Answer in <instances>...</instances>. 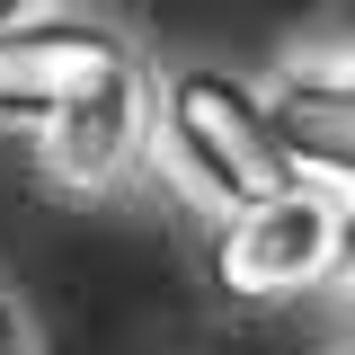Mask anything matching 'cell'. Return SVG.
<instances>
[{
	"label": "cell",
	"mask_w": 355,
	"mask_h": 355,
	"mask_svg": "<svg viewBox=\"0 0 355 355\" xmlns=\"http://www.w3.org/2000/svg\"><path fill=\"white\" fill-rule=\"evenodd\" d=\"M169 142L187 151V169L214 196H231L240 214L266 205V196H284V178H293L275 160L266 125H258V98L240 80H222V71H178L169 80Z\"/></svg>",
	"instance_id": "1"
},
{
	"label": "cell",
	"mask_w": 355,
	"mask_h": 355,
	"mask_svg": "<svg viewBox=\"0 0 355 355\" xmlns=\"http://www.w3.org/2000/svg\"><path fill=\"white\" fill-rule=\"evenodd\" d=\"M125 71V44L80 18H18L0 27V116H62L71 98Z\"/></svg>",
	"instance_id": "2"
},
{
	"label": "cell",
	"mask_w": 355,
	"mask_h": 355,
	"mask_svg": "<svg viewBox=\"0 0 355 355\" xmlns=\"http://www.w3.org/2000/svg\"><path fill=\"white\" fill-rule=\"evenodd\" d=\"M338 249V214L320 205V196H266L249 214L231 222V240H222V284L231 293H293L320 275V258Z\"/></svg>",
	"instance_id": "3"
},
{
	"label": "cell",
	"mask_w": 355,
	"mask_h": 355,
	"mask_svg": "<svg viewBox=\"0 0 355 355\" xmlns=\"http://www.w3.org/2000/svg\"><path fill=\"white\" fill-rule=\"evenodd\" d=\"M266 142H275V160L293 169H320V178H347L355 160V80L338 62H320V71H293V80L275 89V107H258Z\"/></svg>",
	"instance_id": "4"
},
{
	"label": "cell",
	"mask_w": 355,
	"mask_h": 355,
	"mask_svg": "<svg viewBox=\"0 0 355 355\" xmlns=\"http://www.w3.org/2000/svg\"><path fill=\"white\" fill-rule=\"evenodd\" d=\"M125 160H133V71H107L89 98L53 116V169L80 187H107V178H125Z\"/></svg>",
	"instance_id": "5"
},
{
	"label": "cell",
	"mask_w": 355,
	"mask_h": 355,
	"mask_svg": "<svg viewBox=\"0 0 355 355\" xmlns=\"http://www.w3.org/2000/svg\"><path fill=\"white\" fill-rule=\"evenodd\" d=\"M0 355H18V311H9V293H0Z\"/></svg>",
	"instance_id": "6"
}]
</instances>
